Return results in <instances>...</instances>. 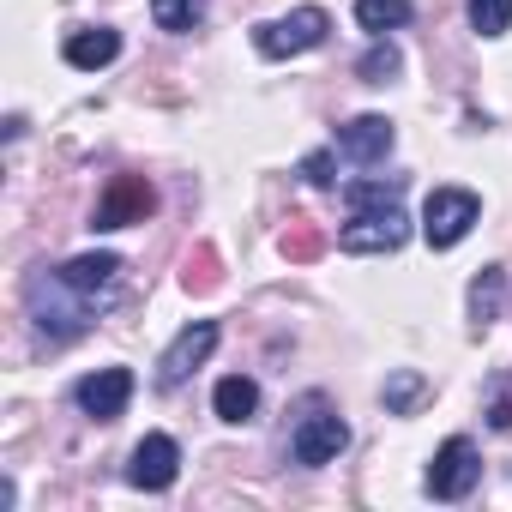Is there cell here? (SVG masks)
Returning a JSON list of instances; mask_svg holds the SVG:
<instances>
[{"label":"cell","mask_w":512,"mask_h":512,"mask_svg":"<svg viewBox=\"0 0 512 512\" xmlns=\"http://www.w3.org/2000/svg\"><path fill=\"white\" fill-rule=\"evenodd\" d=\"M398 145V127L386 121V115H356V121H344L338 127V151L350 157V163H386V151Z\"/></svg>","instance_id":"cell-10"},{"label":"cell","mask_w":512,"mask_h":512,"mask_svg":"<svg viewBox=\"0 0 512 512\" xmlns=\"http://www.w3.org/2000/svg\"><path fill=\"white\" fill-rule=\"evenodd\" d=\"M157 211V187L145 175H115L109 193L97 199V223L91 229H127V223H145Z\"/></svg>","instance_id":"cell-7"},{"label":"cell","mask_w":512,"mask_h":512,"mask_svg":"<svg viewBox=\"0 0 512 512\" xmlns=\"http://www.w3.org/2000/svg\"><path fill=\"white\" fill-rule=\"evenodd\" d=\"M488 422H494L500 434L512 428V404H506V392H494V404H488Z\"/></svg>","instance_id":"cell-25"},{"label":"cell","mask_w":512,"mask_h":512,"mask_svg":"<svg viewBox=\"0 0 512 512\" xmlns=\"http://www.w3.org/2000/svg\"><path fill=\"white\" fill-rule=\"evenodd\" d=\"M223 284V260H217V247L211 241H193V253L181 260V290L187 296H211Z\"/></svg>","instance_id":"cell-15"},{"label":"cell","mask_w":512,"mask_h":512,"mask_svg":"<svg viewBox=\"0 0 512 512\" xmlns=\"http://www.w3.org/2000/svg\"><path fill=\"white\" fill-rule=\"evenodd\" d=\"M278 247H284V260H290V266H308V260H320V253H326V229H320L308 211H290Z\"/></svg>","instance_id":"cell-14"},{"label":"cell","mask_w":512,"mask_h":512,"mask_svg":"<svg viewBox=\"0 0 512 512\" xmlns=\"http://www.w3.org/2000/svg\"><path fill=\"white\" fill-rule=\"evenodd\" d=\"M61 55H67V67L97 73V67H109V61L121 55V31H109V25H97V31H73Z\"/></svg>","instance_id":"cell-12"},{"label":"cell","mask_w":512,"mask_h":512,"mask_svg":"<svg viewBox=\"0 0 512 512\" xmlns=\"http://www.w3.org/2000/svg\"><path fill=\"white\" fill-rule=\"evenodd\" d=\"M302 175H308L314 187H332V151H314V157L302 163Z\"/></svg>","instance_id":"cell-24"},{"label":"cell","mask_w":512,"mask_h":512,"mask_svg":"<svg viewBox=\"0 0 512 512\" xmlns=\"http://www.w3.org/2000/svg\"><path fill=\"white\" fill-rule=\"evenodd\" d=\"M398 67H404V55H398V49H392L386 37H380V43H374V49H368V55L356 61L362 85H392V79H398Z\"/></svg>","instance_id":"cell-20"},{"label":"cell","mask_w":512,"mask_h":512,"mask_svg":"<svg viewBox=\"0 0 512 512\" xmlns=\"http://www.w3.org/2000/svg\"><path fill=\"white\" fill-rule=\"evenodd\" d=\"M350 446V428L338 410H326V398H308V416L296 422V464H332Z\"/></svg>","instance_id":"cell-5"},{"label":"cell","mask_w":512,"mask_h":512,"mask_svg":"<svg viewBox=\"0 0 512 512\" xmlns=\"http://www.w3.org/2000/svg\"><path fill=\"white\" fill-rule=\"evenodd\" d=\"M211 350H217V326H211V320H193V326L163 350V362H157V386H163V392H175L193 368H205V356H211Z\"/></svg>","instance_id":"cell-8"},{"label":"cell","mask_w":512,"mask_h":512,"mask_svg":"<svg viewBox=\"0 0 512 512\" xmlns=\"http://www.w3.org/2000/svg\"><path fill=\"white\" fill-rule=\"evenodd\" d=\"M476 476H482L476 446H470L464 434H452V440L434 452V464H428V494H434V500H464V494L476 488Z\"/></svg>","instance_id":"cell-6"},{"label":"cell","mask_w":512,"mask_h":512,"mask_svg":"<svg viewBox=\"0 0 512 512\" xmlns=\"http://www.w3.org/2000/svg\"><path fill=\"white\" fill-rule=\"evenodd\" d=\"M61 278H67L79 296H103V290H115L121 260H115V253H79V260H67V266H61Z\"/></svg>","instance_id":"cell-13"},{"label":"cell","mask_w":512,"mask_h":512,"mask_svg":"<svg viewBox=\"0 0 512 512\" xmlns=\"http://www.w3.org/2000/svg\"><path fill=\"white\" fill-rule=\"evenodd\" d=\"M422 398H428V380H422L416 368H398V374L386 380V416H410Z\"/></svg>","instance_id":"cell-19"},{"label":"cell","mask_w":512,"mask_h":512,"mask_svg":"<svg viewBox=\"0 0 512 512\" xmlns=\"http://www.w3.org/2000/svg\"><path fill=\"white\" fill-rule=\"evenodd\" d=\"M470 320H476V332L500 320V266L476 272V284H470Z\"/></svg>","instance_id":"cell-18"},{"label":"cell","mask_w":512,"mask_h":512,"mask_svg":"<svg viewBox=\"0 0 512 512\" xmlns=\"http://www.w3.org/2000/svg\"><path fill=\"white\" fill-rule=\"evenodd\" d=\"M470 25L482 37H506L512 31V0H470Z\"/></svg>","instance_id":"cell-22"},{"label":"cell","mask_w":512,"mask_h":512,"mask_svg":"<svg viewBox=\"0 0 512 512\" xmlns=\"http://www.w3.org/2000/svg\"><path fill=\"white\" fill-rule=\"evenodd\" d=\"M404 241H410V217H404L398 205H368V211H356V223H344V235H338L344 253H398Z\"/></svg>","instance_id":"cell-4"},{"label":"cell","mask_w":512,"mask_h":512,"mask_svg":"<svg viewBox=\"0 0 512 512\" xmlns=\"http://www.w3.org/2000/svg\"><path fill=\"white\" fill-rule=\"evenodd\" d=\"M476 217H482L476 193H464V187H434L428 205H422V235H428V247H458Z\"/></svg>","instance_id":"cell-3"},{"label":"cell","mask_w":512,"mask_h":512,"mask_svg":"<svg viewBox=\"0 0 512 512\" xmlns=\"http://www.w3.org/2000/svg\"><path fill=\"white\" fill-rule=\"evenodd\" d=\"M211 404H217V416H223V422H247L253 410H260V386H253L247 374H229V380H217Z\"/></svg>","instance_id":"cell-16"},{"label":"cell","mask_w":512,"mask_h":512,"mask_svg":"<svg viewBox=\"0 0 512 512\" xmlns=\"http://www.w3.org/2000/svg\"><path fill=\"white\" fill-rule=\"evenodd\" d=\"M151 19L163 31H193L205 19V0H151Z\"/></svg>","instance_id":"cell-21"},{"label":"cell","mask_w":512,"mask_h":512,"mask_svg":"<svg viewBox=\"0 0 512 512\" xmlns=\"http://www.w3.org/2000/svg\"><path fill=\"white\" fill-rule=\"evenodd\" d=\"M326 31H332L326 7H296L290 19H272V25L253 31V49H260L266 61H284V55H308V49H320Z\"/></svg>","instance_id":"cell-2"},{"label":"cell","mask_w":512,"mask_h":512,"mask_svg":"<svg viewBox=\"0 0 512 512\" xmlns=\"http://www.w3.org/2000/svg\"><path fill=\"white\" fill-rule=\"evenodd\" d=\"M356 25L374 31V37H386L398 25H410V0H356Z\"/></svg>","instance_id":"cell-17"},{"label":"cell","mask_w":512,"mask_h":512,"mask_svg":"<svg viewBox=\"0 0 512 512\" xmlns=\"http://www.w3.org/2000/svg\"><path fill=\"white\" fill-rule=\"evenodd\" d=\"M398 193H404V175H392V181H350V205H356V211H368V205H398Z\"/></svg>","instance_id":"cell-23"},{"label":"cell","mask_w":512,"mask_h":512,"mask_svg":"<svg viewBox=\"0 0 512 512\" xmlns=\"http://www.w3.org/2000/svg\"><path fill=\"white\" fill-rule=\"evenodd\" d=\"M73 398H79V410H85V416L115 422V416L127 410V398H133V374H127V368H103V374L79 380V386H73Z\"/></svg>","instance_id":"cell-11"},{"label":"cell","mask_w":512,"mask_h":512,"mask_svg":"<svg viewBox=\"0 0 512 512\" xmlns=\"http://www.w3.org/2000/svg\"><path fill=\"white\" fill-rule=\"evenodd\" d=\"M175 470H181V446H175L169 434H145V440L133 446L127 482H133V488H145V494H163V488L175 482Z\"/></svg>","instance_id":"cell-9"},{"label":"cell","mask_w":512,"mask_h":512,"mask_svg":"<svg viewBox=\"0 0 512 512\" xmlns=\"http://www.w3.org/2000/svg\"><path fill=\"white\" fill-rule=\"evenodd\" d=\"M91 314H97V296H79L61 272L55 278H31V320H37L43 338L67 344V338H79L91 326Z\"/></svg>","instance_id":"cell-1"}]
</instances>
